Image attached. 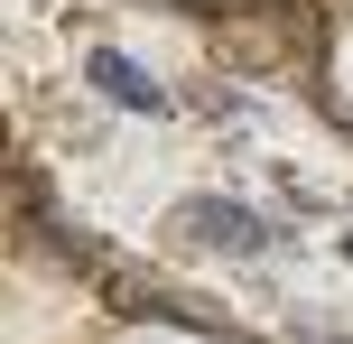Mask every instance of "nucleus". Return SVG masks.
Returning a JSON list of instances; mask_svg holds the SVG:
<instances>
[{"label":"nucleus","instance_id":"nucleus-1","mask_svg":"<svg viewBox=\"0 0 353 344\" xmlns=\"http://www.w3.org/2000/svg\"><path fill=\"white\" fill-rule=\"evenodd\" d=\"M214 47H223L242 74H316L325 28L298 10V0H251V10H232L223 28H214Z\"/></svg>","mask_w":353,"mask_h":344},{"label":"nucleus","instance_id":"nucleus-2","mask_svg":"<svg viewBox=\"0 0 353 344\" xmlns=\"http://www.w3.org/2000/svg\"><path fill=\"white\" fill-rule=\"evenodd\" d=\"M176 242H205V252H270V223L242 214V205H223V196H195V205H176Z\"/></svg>","mask_w":353,"mask_h":344},{"label":"nucleus","instance_id":"nucleus-3","mask_svg":"<svg viewBox=\"0 0 353 344\" xmlns=\"http://www.w3.org/2000/svg\"><path fill=\"white\" fill-rule=\"evenodd\" d=\"M84 74H93V93H112V103H130V112H168V84H159L149 65H130L121 47H93Z\"/></svg>","mask_w":353,"mask_h":344},{"label":"nucleus","instance_id":"nucleus-4","mask_svg":"<svg viewBox=\"0 0 353 344\" xmlns=\"http://www.w3.org/2000/svg\"><path fill=\"white\" fill-rule=\"evenodd\" d=\"M288 344H344V335H325V326H298V335H288Z\"/></svg>","mask_w":353,"mask_h":344},{"label":"nucleus","instance_id":"nucleus-5","mask_svg":"<svg viewBox=\"0 0 353 344\" xmlns=\"http://www.w3.org/2000/svg\"><path fill=\"white\" fill-rule=\"evenodd\" d=\"M335 121H344V130H353V112H335Z\"/></svg>","mask_w":353,"mask_h":344},{"label":"nucleus","instance_id":"nucleus-6","mask_svg":"<svg viewBox=\"0 0 353 344\" xmlns=\"http://www.w3.org/2000/svg\"><path fill=\"white\" fill-rule=\"evenodd\" d=\"M344 261H353V233H344Z\"/></svg>","mask_w":353,"mask_h":344}]
</instances>
